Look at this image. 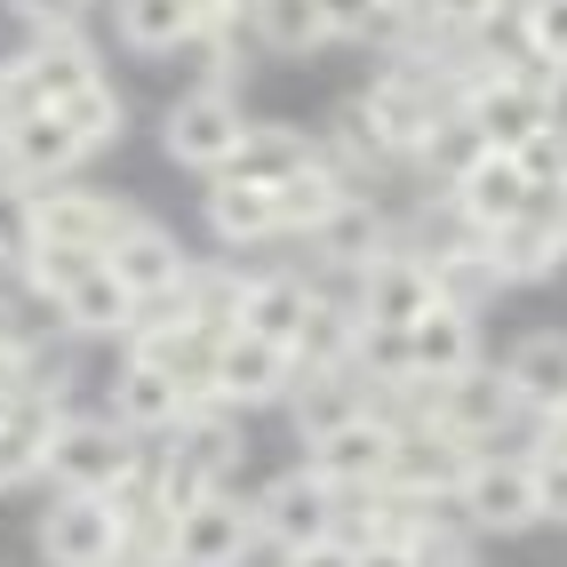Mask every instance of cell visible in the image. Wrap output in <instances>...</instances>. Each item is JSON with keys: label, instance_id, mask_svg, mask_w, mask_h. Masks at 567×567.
Wrapping results in <instances>:
<instances>
[{"label": "cell", "instance_id": "1", "mask_svg": "<svg viewBox=\"0 0 567 567\" xmlns=\"http://www.w3.org/2000/svg\"><path fill=\"white\" fill-rule=\"evenodd\" d=\"M144 472H153V440L112 424L104 408L56 424V447H49V487L56 496H128V487H144Z\"/></svg>", "mask_w": 567, "mask_h": 567}, {"label": "cell", "instance_id": "2", "mask_svg": "<svg viewBox=\"0 0 567 567\" xmlns=\"http://www.w3.org/2000/svg\"><path fill=\"white\" fill-rule=\"evenodd\" d=\"M248 512H256V544H272V551H305V544L344 536V496H336L312 464L272 472V480L248 496Z\"/></svg>", "mask_w": 567, "mask_h": 567}, {"label": "cell", "instance_id": "3", "mask_svg": "<svg viewBox=\"0 0 567 567\" xmlns=\"http://www.w3.org/2000/svg\"><path fill=\"white\" fill-rule=\"evenodd\" d=\"M456 512L480 527V536H527L544 527L536 504V447H480L464 487H456Z\"/></svg>", "mask_w": 567, "mask_h": 567}, {"label": "cell", "instance_id": "4", "mask_svg": "<svg viewBox=\"0 0 567 567\" xmlns=\"http://www.w3.org/2000/svg\"><path fill=\"white\" fill-rule=\"evenodd\" d=\"M248 104L240 96H224V89H184L168 112H161V153L176 168H193V176H224L233 168V153L248 144Z\"/></svg>", "mask_w": 567, "mask_h": 567}, {"label": "cell", "instance_id": "5", "mask_svg": "<svg viewBox=\"0 0 567 567\" xmlns=\"http://www.w3.org/2000/svg\"><path fill=\"white\" fill-rule=\"evenodd\" d=\"M32 544H41L49 567H128V527H121V504L112 496H56L41 519H32Z\"/></svg>", "mask_w": 567, "mask_h": 567}, {"label": "cell", "instance_id": "6", "mask_svg": "<svg viewBox=\"0 0 567 567\" xmlns=\"http://www.w3.org/2000/svg\"><path fill=\"white\" fill-rule=\"evenodd\" d=\"M0 64H9V104L17 112H56V104L89 96L104 81L89 32H49V41H24L17 56H0Z\"/></svg>", "mask_w": 567, "mask_h": 567}, {"label": "cell", "instance_id": "7", "mask_svg": "<svg viewBox=\"0 0 567 567\" xmlns=\"http://www.w3.org/2000/svg\"><path fill=\"white\" fill-rule=\"evenodd\" d=\"M96 153L81 144V128L64 112H17L0 128V184H24V193H49V184H72Z\"/></svg>", "mask_w": 567, "mask_h": 567}, {"label": "cell", "instance_id": "8", "mask_svg": "<svg viewBox=\"0 0 567 567\" xmlns=\"http://www.w3.org/2000/svg\"><path fill=\"white\" fill-rule=\"evenodd\" d=\"M296 352H280V344H264V336H248V328H233L216 344V368H208V408H233V415H248V408H288V392H296Z\"/></svg>", "mask_w": 567, "mask_h": 567}, {"label": "cell", "instance_id": "9", "mask_svg": "<svg viewBox=\"0 0 567 567\" xmlns=\"http://www.w3.org/2000/svg\"><path fill=\"white\" fill-rule=\"evenodd\" d=\"M352 296V312L368 320V328H415V320H424L432 305H440V288H432V264L424 256H415L408 240H392L384 256H375L368 264V272L344 288Z\"/></svg>", "mask_w": 567, "mask_h": 567}, {"label": "cell", "instance_id": "10", "mask_svg": "<svg viewBox=\"0 0 567 567\" xmlns=\"http://www.w3.org/2000/svg\"><path fill=\"white\" fill-rule=\"evenodd\" d=\"M193 408H200V400L184 392L168 368L136 360V352H121V368L104 375V415H112V424H128L136 440H168V432H176Z\"/></svg>", "mask_w": 567, "mask_h": 567}, {"label": "cell", "instance_id": "11", "mask_svg": "<svg viewBox=\"0 0 567 567\" xmlns=\"http://www.w3.org/2000/svg\"><path fill=\"white\" fill-rule=\"evenodd\" d=\"M392 447H400V424H392V415H360V424L312 440V447H305V464L352 504V496H375V487L392 480Z\"/></svg>", "mask_w": 567, "mask_h": 567}, {"label": "cell", "instance_id": "12", "mask_svg": "<svg viewBox=\"0 0 567 567\" xmlns=\"http://www.w3.org/2000/svg\"><path fill=\"white\" fill-rule=\"evenodd\" d=\"M136 216V200H112V193H89V184H49L32 193V240L49 248H81V256H104L112 233Z\"/></svg>", "mask_w": 567, "mask_h": 567}, {"label": "cell", "instance_id": "13", "mask_svg": "<svg viewBox=\"0 0 567 567\" xmlns=\"http://www.w3.org/2000/svg\"><path fill=\"white\" fill-rule=\"evenodd\" d=\"M527 208H536V184H527V168L512 153H480L456 184H447V216L464 224V233H504V224H519Z\"/></svg>", "mask_w": 567, "mask_h": 567}, {"label": "cell", "instance_id": "14", "mask_svg": "<svg viewBox=\"0 0 567 567\" xmlns=\"http://www.w3.org/2000/svg\"><path fill=\"white\" fill-rule=\"evenodd\" d=\"M320 312V280L296 272V264H248V305H240V328L264 336V344L296 352L305 344V328Z\"/></svg>", "mask_w": 567, "mask_h": 567}, {"label": "cell", "instance_id": "15", "mask_svg": "<svg viewBox=\"0 0 567 567\" xmlns=\"http://www.w3.org/2000/svg\"><path fill=\"white\" fill-rule=\"evenodd\" d=\"M104 264H112V272H121V280L144 296V305H168V296H176L184 280H193V256H184V240L168 233L161 216H144V208L121 224V233H112Z\"/></svg>", "mask_w": 567, "mask_h": 567}, {"label": "cell", "instance_id": "16", "mask_svg": "<svg viewBox=\"0 0 567 567\" xmlns=\"http://www.w3.org/2000/svg\"><path fill=\"white\" fill-rule=\"evenodd\" d=\"M56 328L81 336V344H128L144 328V296L112 272V264H89V272L56 296Z\"/></svg>", "mask_w": 567, "mask_h": 567}, {"label": "cell", "instance_id": "17", "mask_svg": "<svg viewBox=\"0 0 567 567\" xmlns=\"http://www.w3.org/2000/svg\"><path fill=\"white\" fill-rule=\"evenodd\" d=\"M472 456L480 447H464V440H447V432H432V424H400V447H392V496H408V504H447L464 487V472H472Z\"/></svg>", "mask_w": 567, "mask_h": 567}, {"label": "cell", "instance_id": "18", "mask_svg": "<svg viewBox=\"0 0 567 567\" xmlns=\"http://www.w3.org/2000/svg\"><path fill=\"white\" fill-rule=\"evenodd\" d=\"M248 551H256V512L224 487V496H208L176 519L168 567H248Z\"/></svg>", "mask_w": 567, "mask_h": 567}, {"label": "cell", "instance_id": "19", "mask_svg": "<svg viewBox=\"0 0 567 567\" xmlns=\"http://www.w3.org/2000/svg\"><path fill=\"white\" fill-rule=\"evenodd\" d=\"M456 112H464V121L480 128V144H487V153H512V161H519L527 144H536V136L559 121L551 104H536V96H519L512 81H496V64H487L480 81L456 96Z\"/></svg>", "mask_w": 567, "mask_h": 567}, {"label": "cell", "instance_id": "20", "mask_svg": "<svg viewBox=\"0 0 567 567\" xmlns=\"http://www.w3.org/2000/svg\"><path fill=\"white\" fill-rule=\"evenodd\" d=\"M504 384H512L527 424L567 415V328H527L519 344L504 352Z\"/></svg>", "mask_w": 567, "mask_h": 567}, {"label": "cell", "instance_id": "21", "mask_svg": "<svg viewBox=\"0 0 567 567\" xmlns=\"http://www.w3.org/2000/svg\"><path fill=\"white\" fill-rule=\"evenodd\" d=\"M424 264H432L440 305H447V312H472V320L512 288V280H504V264H496V248H487L480 233H447L440 248H424Z\"/></svg>", "mask_w": 567, "mask_h": 567}, {"label": "cell", "instance_id": "22", "mask_svg": "<svg viewBox=\"0 0 567 567\" xmlns=\"http://www.w3.org/2000/svg\"><path fill=\"white\" fill-rule=\"evenodd\" d=\"M288 415H296V440L312 447L328 432L360 424V415H375V392H368L360 368H305V375H296V392H288Z\"/></svg>", "mask_w": 567, "mask_h": 567}, {"label": "cell", "instance_id": "23", "mask_svg": "<svg viewBox=\"0 0 567 567\" xmlns=\"http://www.w3.org/2000/svg\"><path fill=\"white\" fill-rule=\"evenodd\" d=\"M392 240H400V224H392L384 208H375V193H352V200L336 208V216L320 224V233H312L305 248H312V256L328 264V272H344V280H360V272H368V264L384 256Z\"/></svg>", "mask_w": 567, "mask_h": 567}, {"label": "cell", "instance_id": "24", "mask_svg": "<svg viewBox=\"0 0 567 567\" xmlns=\"http://www.w3.org/2000/svg\"><path fill=\"white\" fill-rule=\"evenodd\" d=\"M208 233L216 248H280V193L240 176H208Z\"/></svg>", "mask_w": 567, "mask_h": 567}, {"label": "cell", "instance_id": "25", "mask_svg": "<svg viewBox=\"0 0 567 567\" xmlns=\"http://www.w3.org/2000/svg\"><path fill=\"white\" fill-rule=\"evenodd\" d=\"M112 32L128 56H184L200 41V0H112Z\"/></svg>", "mask_w": 567, "mask_h": 567}, {"label": "cell", "instance_id": "26", "mask_svg": "<svg viewBox=\"0 0 567 567\" xmlns=\"http://www.w3.org/2000/svg\"><path fill=\"white\" fill-rule=\"evenodd\" d=\"M320 161H328V153H320V136H312V128H296V121H256L224 176H240V184H272V193H280L288 176H305V168H320Z\"/></svg>", "mask_w": 567, "mask_h": 567}, {"label": "cell", "instance_id": "27", "mask_svg": "<svg viewBox=\"0 0 567 567\" xmlns=\"http://www.w3.org/2000/svg\"><path fill=\"white\" fill-rule=\"evenodd\" d=\"M408 360H415V384H447V375L480 368V320L432 305L424 320L408 328Z\"/></svg>", "mask_w": 567, "mask_h": 567}, {"label": "cell", "instance_id": "28", "mask_svg": "<svg viewBox=\"0 0 567 567\" xmlns=\"http://www.w3.org/2000/svg\"><path fill=\"white\" fill-rule=\"evenodd\" d=\"M56 424H64V408H49V400H24V408L9 415V424H0V496H17V487L49 480Z\"/></svg>", "mask_w": 567, "mask_h": 567}, {"label": "cell", "instance_id": "29", "mask_svg": "<svg viewBox=\"0 0 567 567\" xmlns=\"http://www.w3.org/2000/svg\"><path fill=\"white\" fill-rule=\"evenodd\" d=\"M248 49L264 56H312L328 49V24H320V0H248Z\"/></svg>", "mask_w": 567, "mask_h": 567}, {"label": "cell", "instance_id": "30", "mask_svg": "<svg viewBox=\"0 0 567 567\" xmlns=\"http://www.w3.org/2000/svg\"><path fill=\"white\" fill-rule=\"evenodd\" d=\"M408 559H415V567H480V527H472V519L456 512V496H447V504H424V512H415Z\"/></svg>", "mask_w": 567, "mask_h": 567}, {"label": "cell", "instance_id": "31", "mask_svg": "<svg viewBox=\"0 0 567 567\" xmlns=\"http://www.w3.org/2000/svg\"><path fill=\"white\" fill-rule=\"evenodd\" d=\"M344 200H352V184L336 176L328 161H320V168H305V176H288V184H280V233H288V240H312V233H320V224L344 208Z\"/></svg>", "mask_w": 567, "mask_h": 567}, {"label": "cell", "instance_id": "32", "mask_svg": "<svg viewBox=\"0 0 567 567\" xmlns=\"http://www.w3.org/2000/svg\"><path fill=\"white\" fill-rule=\"evenodd\" d=\"M487 248H496V264H504L512 288H536V280H551L559 264H567V248L536 224V208H527L519 224H504V233H487Z\"/></svg>", "mask_w": 567, "mask_h": 567}, {"label": "cell", "instance_id": "33", "mask_svg": "<svg viewBox=\"0 0 567 567\" xmlns=\"http://www.w3.org/2000/svg\"><path fill=\"white\" fill-rule=\"evenodd\" d=\"M352 360H360V312H352V296L320 288V312L305 328V344H296V368H352Z\"/></svg>", "mask_w": 567, "mask_h": 567}, {"label": "cell", "instance_id": "34", "mask_svg": "<svg viewBox=\"0 0 567 567\" xmlns=\"http://www.w3.org/2000/svg\"><path fill=\"white\" fill-rule=\"evenodd\" d=\"M487 64H496V81H512L519 96H536V104H551V112H567V64H551V56H536V49H487Z\"/></svg>", "mask_w": 567, "mask_h": 567}, {"label": "cell", "instance_id": "35", "mask_svg": "<svg viewBox=\"0 0 567 567\" xmlns=\"http://www.w3.org/2000/svg\"><path fill=\"white\" fill-rule=\"evenodd\" d=\"M56 112H64L72 128H81L89 153H112V144L128 136V104H121V89H112V81H96L89 96H72V104H56Z\"/></svg>", "mask_w": 567, "mask_h": 567}, {"label": "cell", "instance_id": "36", "mask_svg": "<svg viewBox=\"0 0 567 567\" xmlns=\"http://www.w3.org/2000/svg\"><path fill=\"white\" fill-rule=\"evenodd\" d=\"M480 153H487V144H480V128L464 121V112H447V121L432 128V144H424V161H415V168H424V176L440 184V193H447V184H456V176H464Z\"/></svg>", "mask_w": 567, "mask_h": 567}, {"label": "cell", "instance_id": "37", "mask_svg": "<svg viewBox=\"0 0 567 567\" xmlns=\"http://www.w3.org/2000/svg\"><path fill=\"white\" fill-rule=\"evenodd\" d=\"M512 24H519V49H536V56L567 64V0H519Z\"/></svg>", "mask_w": 567, "mask_h": 567}, {"label": "cell", "instance_id": "38", "mask_svg": "<svg viewBox=\"0 0 567 567\" xmlns=\"http://www.w3.org/2000/svg\"><path fill=\"white\" fill-rule=\"evenodd\" d=\"M0 9H9V17L32 32V41H49V32H81L96 0H0Z\"/></svg>", "mask_w": 567, "mask_h": 567}, {"label": "cell", "instance_id": "39", "mask_svg": "<svg viewBox=\"0 0 567 567\" xmlns=\"http://www.w3.org/2000/svg\"><path fill=\"white\" fill-rule=\"evenodd\" d=\"M24 256H32V193L24 184H0V264L24 272Z\"/></svg>", "mask_w": 567, "mask_h": 567}, {"label": "cell", "instance_id": "40", "mask_svg": "<svg viewBox=\"0 0 567 567\" xmlns=\"http://www.w3.org/2000/svg\"><path fill=\"white\" fill-rule=\"evenodd\" d=\"M320 24H328V49L336 41H375L384 32V0H320Z\"/></svg>", "mask_w": 567, "mask_h": 567}, {"label": "cell", "instance_id": "41", "mask_svg": "<svg viewBox=\"0 0 567 567\" xmlns=\"http://www.w3.org/2000/svg\"><path fill=\"white\" fill-rule=\"evenodd\" d=\"M519 168H527V184H536V193H559V184H567V121H551L536 144H527Z\"/></svg>", "mask_w": 567, "mask_h": 567}, {"label": "cell", "instance_id": "42", "mask_svg": "<svg viewBox=\"0 0 567 567\" xmlns=\"http://www.w3.org/2000/svg\"><path fill=\"white\" fill-rule=\"evenodd\" d=\"M496 17H504V0H440V41H464V49H480Z\"/></svg>", "mask_w": 567, "mask_h": 567}, {"label": "cell", "instance_id": "43", "mask_svg": "<svg viewBox=\"0 0 567 567\" xmlns=\"http://www.w3.org/2000/svg\"><path fill=\"white\" fill-rule=\"evenodd\" d=\"M536 504L551 527H567V456H551V447H536Z\"/></svg>", "mask_w": 567, "mask_h": 567}, {"label": "cell", "instance_id": "44", "mask_svg": "<svg viewBox=\"0 0 567 567\" xmlns=\"http://www.w3.org/2000/svg\"><path fill=\"white\" fill-rule=\"evenodd\" d=\"M384 32H392V41H424V32H440V0H384Z\"/></svg>", "mask_w": 567, "mask_h": 567}, {"label": "cell", "instance_id": "45", "mask_svg": "<svg viewBox=\"0 0 567 567\" xmlns=\"http://www.w3.org/2000/svg\"><path fill=\"white\" fill-rule=\"evenodd\" d=\"M24 344H41V328H32V312H24V296L0 280V352H24Z\"/></svg>", "mask_w": 567, "mask_h": 567}, {"label": "cell", "instance_id": "46", "mask_svg": "<svg viewBox=\"0 0 567 567\" xmlns=\"http://www.w3.org/2000/svg\"><path fill=\"white\" fill-rule=\"evenodd\" d=\"M280 567H360V551L344 536H328V544H305V551H280Z\"/></svg>", "mask_w": 567, "mask_h": 567}, {"label": "cell", "instance_id": "47", "mask_svg": "<svg viewBox=\"0 0 567 567\" xmlns=\"http://www.w3.org/2000/svg\"><path fill=\"white\" fill-rule=\"evenodd\" d=\"M200 24L208 32H240L248 24V0H200Z\"/></svg>", "mask_w": 567, "mask_h": 567}, {"label": "cell", "instance_id": "48", "mask_svg": "<svg viewBox=\"0 0 567 567\" xmlns=\"http://www.w3.org/2000/svg\"><path fill=\"white\" fill-rule=\"evenodd\" d=\"M352 551H360V567H415L408 544H352Z\"/></svg>", "mask_w": 567, "mask_h": 567}, {"label": "cell", "instance_id": "49", "mask_svg": "<svg viewBox=\"0 0 567 567\" xmlns=\"http://www.w3.org/2000/svg\"><path fill=\"white\" fill-rule=\"evenodd\" d=\"M536 447H551V456H567V415H551V424H536Z\"/></svg>", "mask_w": 567, "mask_h": 567}, {"label": "cell", "instance_id": "50", "mask_svg": "<svg viewBox=\"0 0 567 567\" xmlns=\"http://www.w3.org/2000/svg\"><path fill=\"white\" fill-rule=\"evenodd\" d=\"M17 121V104H9V64H0V128Z\"/></svg>", "mask_w": 567, "mask_h": 567}, {"label": "cell", "instance_id": "51", "mask_svg": "<svg viewBox=\"0 0 567 567\" xmlns=\"http://www.w3.org/2000/svg\"><path fill=\"white\" fill-rule=\"evenodd\" d=\"M17 408H24V400H9V392H0V424H9V415H17Z\"/></svg>", "mask_w": 567, "mask_h": 567}, {"label": "cell", "instance_id": "52", "mask_svg": "<svg viewBox=\"0 0 567 567\" xmlns=\"http://www.w3.org/2000/svg\"><path fill=\"white\" fill-rule=\"evenodd\" d=\"M0 280H17V272H9V264H0Z\"/></svg>", "mask_w": 567, "mask_h": 567}]
</instances>
